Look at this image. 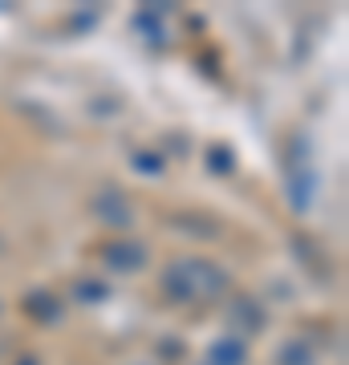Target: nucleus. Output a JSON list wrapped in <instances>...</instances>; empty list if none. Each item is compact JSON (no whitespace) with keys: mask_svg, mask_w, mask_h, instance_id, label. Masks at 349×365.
<instances>
[{"mask_svg":"<svg viewBox=\"0 0 349 365\" xmlns=\"http://www.w3.org/2000/svg\"><path fill=\"white\" fill-rule=\"evenodd\" d=\"M276 365H313V349H309V341H285L280 349H276Z\"/></svg>","mask_w":349,"mask_h":365,"instance_id":"7","label":"nucleus"},{"mask_svg":"<svg viewBox=\"0 0 349 365\" xmlns=\"http://www.w3.org/2000/svg\"><path fill=\"white\" fill-rule=\"evenodd\" d=\"M25 313L33 317V321H57V317H61V300L53 297V292H29Z\"/></svg>","mask_w":349,"mask_h":365,"instance_id":"6","label":"nucleus"},{"mask_svg":"<svg viewBox=\"0 0 349 365\" xmlns=\"http://www.w3.org/2000/svg\"><path fill=\"white\" fill-rule=\"evenodd\" d=\"M93 215H98L106 227H126L134 207H130V199L122 195L118 187H106V191H98V199H93Z\"/></svg>","mask_w":349,"mask_h":365,"instance_id":"3","label":"nucleus"},{"mask_svg":"<svg viewBox=\"0 0 349 365\" xmlns=\"http://www.w3.org/2000/svg\"><path fill=\"white\" fill-rule=\"evenodd\" d=\"M223 288H228V272L203 256H179L163 272V292L179 304H199V300L207 304V300L223 297Z\"/></svg>","mask_w":349,"mask_h":365,"instance_id":"1","label":"nucleus"},{"mask_svg":"<svg viewBox=\"0 0 349 365\" xmlns=\"http://www.w3.org/2000/svg\"><path fill=\"white\" fill-rule=\"evenodd\" d=\"M211 158H216V170H232V163H228V155H223V150H211Z\"/></svg>","mask_w":349,"mask_h":365,"instance_id":"10","label":"nucleus"},{"mask_svg":"<svg viewBox=\"0 0 349 365\" xmlns=\"http://www.w3.org/2000/svg\"><path fill=\"white\" fill-rule=\"evenodd\" d=\"M134 167H143L146 175H158V170H163V158L158 155H134Z\"/></svg>","mask_w":349,"mask_h":365,"instance_id":"9","label":"nucleus"},{"mask_svg":"<svg viewBox=\"0 0 349 365\" xmlns=\"http://www.w3.org/2000/svg\"><path fill=\"white\" fill-rule=\"evenodd\" d=\"M102 264L110 272L126 276V272H143L146 268V248L138 240H130V235H114V240H106L102 244Z\"/></svg>","mask_w":349,"mask_h":365,"instance_id":"2","label":"nucleus"},{"mask_svg":"<svg viewBox=\"0 0 349 365\" xmlns=\"http://www.w3.org/2000/svg\"><path fill=\"white\" fill-rule=\"evenodd\" d=\"M21 365H37V361H29V357H25V361H21Z\"/></svg>","mask_w":349,"mask_h":365,"instance_id":"11","label":"nucleus"},{"mask_svg":"<svg viewBox=\"0 0 349 365\" xmlns=\"http://www.w3.org/2000/svg\"><path fill=\"white\" fill-rule=\"evenodd\" d=\"M74 297L86 300V304H98V300L110 297V288H106L102 280H78V284H74Z\"/></svg>","mask_w":349,"mask_h":365,"instance_id":"8","label":"nucleus"},{"mask_svg":"<svg viewBox=\"0 0 349 365\" xmlns=\"http://www.w3.org/2000/svg\"><path fill=\"white\" fill-rule=\"evenodd\" d=\"M228 317H232V325L240 329V333H260V329H264V304H260L256 297H236Z\"/></svg>","mask_w":349,"mask_h":365,"instance_id":"5","label":"nucleus"},{"mask_svg":"<svg viewBox=\"0 0 349 365\" xmlns=\"http://www.w3.org/2000/svg\"><path fill=\"white\" fill-rule=\"evenodd\" d=\"M203 365H248V345H244V337L228 333V337L211 341V349H207V361H203Z\"/></svg>","mask_w":349,"mask_h":365,"instance_id":"4","label":"nucleus"}]
</instances>
